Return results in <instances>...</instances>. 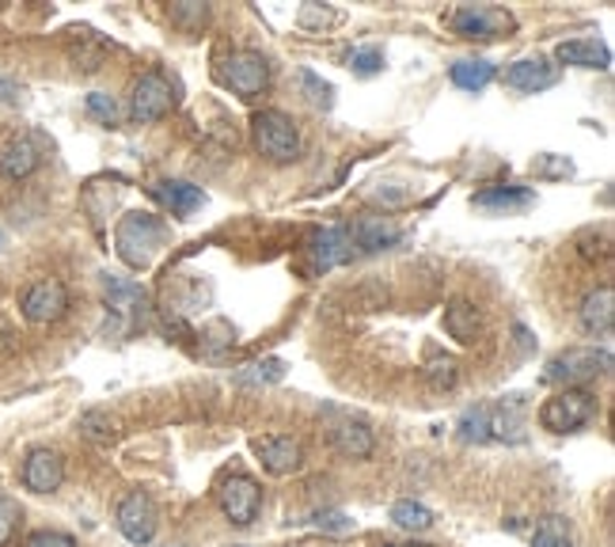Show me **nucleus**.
I'll list each match as a JSON object with an SVG mask.
<instances>
[{
    "label": "nucleus",
    "instance_id": "1",
    "mask_svg": "<svg viewBox=\"0 0 615 547\" xmlns=\"http://www.w3.org/2000/svg\"><path fill=\"white\" fill-rule=\"evenodd\" d=\"M168 244V225L156 213H126L114 228V252L133 270H148Z\"/></svg>",
    "mask_w": 615,
    "mask_h": 547
},
{
    "label": "nucleus",
    "instance_id": "2",
    "mask_svg": "<svg viewBox=\"0 0 615 547\" xmlns=\"http://www.w3.org/2000/svg\"><path fill=\"white\" fill-rule=\"evenodd\" d=\"M460 437L463 442H521L525 437V418H521V403H479V408L463 411L460 418Z\"/></svg>",
    "mask_w": 615,
    "mask_h": 547
},
{
    "label": "nucleus",
    "instance_id": "3",
    "mask_svg": "<svg viewBox=\"0 0 615 547\" xmlns=\"http://www.w3.org/2000/svg\"><path fill=\"white\" fill-rule=\"evenodd\" d=\"M251 137H255V148L273 164H293L297 156H301V130H297V122L281 111L255 114Z\"/></svg>",
    "mask_w": 615,
    "mask_h": 547
},
{
    "label": "nucleus",
    "instance_id": "4",
    "mask_svg": "<svg viewBox=\"0 0 615 547\" xmlns=\"http://www.w3.org/2000/svg\"><path fill=\"white\" fill-rule=\"evenodd\" d=\"M448 27L471 43H494V38H510L517 31V20L497 4H463L448 15Z\"/></svg>",
    "mask_w": 615,
    "mask_h": 547
},
{
    "label": "nucleus",
    "instance_id": "5",
    "mask_svg": "<svg viewBox=\"0 0 615 547\" xmlns=\"http://www.w3.org/2000/svg\"><path fill=\"white\" fill-rule=\"evenodd\" d=\"M596 418V395L585 388H562L539 408V426L551 434H573V429L589 426Z\"/></svg>",
    "mask_w": 615,
    "mask_h": 547
},
{
    "label": "nucleus",
    "instance_id": "6",
    "mask_svg": "<svg viewBox=\"0 0 615 547\" xmlns=\"http://www.w3.org/2000/svg\"><path fill=\"white\" fill-rule=\"evenodd\" d=\"M608 369H612L608 350H596V346H573V350H562L559 358L547 361L544 377L551 380V384L578 388V384H589V380L604 377Z\"/></svg>",
    "mask_w": 615,
    "mask_h": 547
},
{
    "label": "nucleus",
    "instance_id": "7",
    "mask_svg": "<svg viewBox=\"0 0 615 547\" xmlns=\"http://www.w3.org/2000/svg\"><path fill=\"white\" fill-rule=\"evenodd\" d=\"M171 107H176V88H171V80L164 77L160 69L145 72V77L133 85V96H130L133 122H160Z\"/></svg>",
    "mask_w": 615,
    "mask_h": 547
},
{
    "label": "nucleus",
    "instance_id": "8",
    "mask_svg": "<svg viewBox=\"0 0 615 547\" xmlns=\"http://www.w3.org/2000/svg\"><path fill=\"white\" fill-rule=\"evenodd\" d=\"M221 80L236 91L239 99H255L270 85V65H266V57L255 54V49H239V54L224 57Z\"/></svg>",
    "mask_w": 615,
    "mask_h": 547
},
{
    "label": "nucleus",
    "instance_id": "9",
    "mask_svg": "<svg viewBox=\"0 0 615 547\" xmlns=\"http://www.w3.org/2000/svg\"><path fill=\"white\" fill-rule=\"evenodd\" d=\"M156 528H160V510H156L153 494H145V491L126 494L119 505V533L126 536L130 544L145 547V544H153Z\"/></svg>",
    "mask_w": 615,
    "mask_h": 547
},
{
    "label": "nucleus",
    "instance_id": "10",
    "mask_svg": "<svg viewBox=\"0 0 615 547\" xmlns=\"http://www.w3.org/2000/svg\"><path fill=\"white\" fill-rule=\"evenodd\" d=\"M217 502L232 525H251L262 510V491L251 476H228L217 487Z\"/></svg>",
    "mask_w": 615,
    "mask_h": 547
},
{
    "label": "nucleus",
    "instance_id": "11",
    "mask_svg": "<svg viewBox=\"0 0 615 547\" xmlns=\"http://www.w3.org/2000/svg\"><path fill=\"white\" fill-rule=\"evenodd\" d=\"M20 309L31 323H54L69 312V289H65V281H57V278H43V281H35V286L23 289Z\"/></svg>",
    "mask_w": 615,
    "mask_h": 547
},
{
    "label": "nucleus",
    "instance_id": "12",
    "mask_svg": "<svg viewBox=\"0 0 615 547\" xmlns=\"http://www.w3.org/2000/svg\"><path fill=\"white\" fill-rule=\"evenodd\" d=\"M304 255H308V274H323V270L343 267V263L354 255L350 232H346V228L312 232V236H308V244H304Z\"/></svg>",
    "mask_w": 615,
    "mask_h": 547
},
{
    "label": "nucleus",
    "instance_id": "13",
    "mask_svg": "<svg viewBox=\"0 0 615 547\" xmlns=\"http://www.w3.org/2000/svg\"><path fill=\"white\" fill-rule=\"evenodd\" d=\"M255 453H259L262 468L270 476H293V471L304 468V445L297 437H286V434L255 437Z\"/></svg>",
    "mask_w": 615,
    "mask_h": 547
},
{
    "label": "nucleus",
    "instance_id": "14",
    "mask_svg": "<svg viewBox=\"0 0 615 547\" xmlns=\"http://www.w3.org/2000/svg\"><path fill=\"white\" fill-rule=\"evenodd\" d=\"M505 85L517 88V91H528V96H536V91H547L559 85V65L551 62V57L536 54V57H521V62H513L510 69H505Z\"/></svg>",
    "mask_w": 615,
    "mask_h": 547
},
{
    "label": "nucleus",
    "instance_id": "15",
    "mask_svg": "<svg viewBox=\"0 0 615 547\" xmlns=\"http://www.w3.org/2000/svg\"><path fill=\"white\" fill-rule=\"evenodd\" d=\"M65 483V460L54 449H35L23 460V487L35 494H54Z\"/></svg>",
    "mask_w": 615,
    "mask_h": 547
},
{
    "label": "nucleus",
    "instance_id": "16",
    "mask_svg": "<svg viewBox=\"0 0 615 547\" xmlns=\"http://www.w3.org/2000/svg\"><path fill=\"white\" fill-rule=\"evenodd\" d=\"M38 164H43V141H38L35 134H20V137L0 145V176L27 179Z\"/></svg>",
    "mask_w": 615,
    "mask_h": 547
},
{
    "label": "nucleus",
    "instance_id": "17",
    "mask_svg": "<svg viewBox=\"0 0 615 547\" xmlns=\"http://www.w3.org/2000/svg\"><path fill=\"white\" fill-rule=\"evenodd\" d=\"M578 320L589 335H612V327H615V289L612 286L593 289V293L581 301Z\"/></svg>",
    "mask_w": 615,
    "mask_h": 547
},
{
    "label": "nucleus",
    "instance_id": "18",
    "mask_svg": "<svg viewBox=\"0 0 615 547\" xmlns=\"http://www.w3.org/2000/svg\"><path fill=\"white\" fill-rule=\"evenodd\" d=\"M331 445L343 456H350V460H369L372 449H377V437H372V429L365 426V422L346 418L331 429Z\"/></svg>",
    "mask_w": 615,
    "mask_h": 547
},
{
    "label": "nucleus",
    "instance_id": "19",
    "mask_svg": "<svg viewBox=\"0 0 615 547\" xmlns=\"http://www.w3.org/2000/svg\"><path fill=\"white\" fill-rule=\"evenodd\" d=\"M532 202H536V190L517 187V182H502V187H487V190H479V194H476V205H479V210H490V213L528 210Z\"/></svg>",
    "mask_w": 615,
    "mask_h": 547
},
{
    "label": "nucleus",
    "instance_id": "20",
    "mask_svg": "<svg viewBox=\"0 0 615 547\" xmlns=\"http://www.w3.org/2000/svg\"><path fill=\"white\" fill-rule=\"evenodd\" d=\"M399 239H403V228L384 217H361L350 232V244H357L361 252H384V247L399 244Z\"/></svg>",
    "mask_w": 615,
    "mask_h": 547
},
{
    "label": "nucleus",
    "instance_id": "21",
    "mask_svg": "<svg viewBox=\"0 0 615 547\" xmlns=\"http://www.w3.org/2000/svg\"><path fill=\"white\" fill-rule=\"evenodd\" d=\"M153 194L160 198V202L168 205L176 217H190V213H194L198 205L205 202L202 187H194V182H187V179H164V182H156Z\"/></svg>",
    "mask_w": 615,
    "mask_h": 547
},
{
    "label": "nucleus",
    "instance_id": "22",
    "mask_svg": "<svg viewBox=\"0 0 615 547\" xmlns=\"http://www.w3.org/2000/svg\"><path fill=\"white\" fill-rule=\"evenodd\" d=\"M559 62L578 65V69H608L612 49L601 38H570V43L559 46Z\"/></svg>",
    "mask_w": 615,
    "mask_h": 547
},
{
    "label": "nucleus",
    "instance_id": "23",
    "mask_svg": "<svg viewBox=\"0 0 615 547\" xmlns=\"http://www.w3.org/2000/svg\"><path fill=\"white\" fill-rule=\"evenodd\" d=\"M445 331L456 338V343L471 346L479 338V331H483V316H479V309L471 301L456 297V301L445 309Z\"/></svg>",
    "mask_w": 615,
    "mask_h": 547
},
{
    "label": "nucleus",
    "instance_id": "24",
    "mask_svg": "<svg viewBox=\"0 0 615 547\" xmlns=\"http://www.w3.org/2000/svg\"><path fill=\"white\" fill-rule=\"evenodd\" d=\"M107 309H111L114 316H130L137 323L145 316V293H141V286H133V281L107 278Z\"/></svg>",
    "mask_w": 615,
    "mask_h": 547
},
{
    "label": "nucleus",
    "instance_id": "25",
    "mask_svg": "<svg viewBox=\"0 0 615 547\" xmlns=\"http://www.w3.org/2000/svg\"><path fill=\"white\" fill-rule=\"evenodd\" d=\"M494 77H497V69L487 57H463V62L452 65V85L463 91H483Z\"/></svg>",
    "mask_w": 615,
    "mask_h": 547
},
{
    "label": "nucleus",
    "instance_id": "26",
    "mask_svg": "<svg viewBox=\"0 0 615 547\" xmlns=\"http://www.w3.org/2000/svg\"><path fill=\"white\" fill-rule=\"evenodd\" d=\"M532 547H578V540L562 517H544L532 533Z\"/></svg>",
    "mask_w": 615,
    "mask_h": 547
},
{
    "label": "nucleus",
    "instance_id": "27",
    "mask_svg": "<svg viewBox=\"0 0 615 547\" xmlns=\"http://www.w3.org/2000/svg\"><path fill=\"white\" fill-rule=\"evenodd\" d=\"M392 521L399 528H406V533H426V528H434V513H429L422 502H411V499L392 505Z\"/></svg>",
    "mask_w": 615,
    "mask_h": 547
},
{
    "label": "nucleus",
    "instance_id": "28",
    "mask_svg": "<svg viewBox=\"0 0 615 547\" xmlns=\"http://www.w3.org/2000/svg\"><path fill=\"white\" fill-rule=\"evenodd\" d=\"M20 528H23V510L15 499L0 494V547H15L20 540Z\"/></svg>",
    "mask_w": 615,
    "mask_h": 547
},
{
    "label": "nucleus",
    "instance_id": "29",
    "mask_svg": "<svg viewBox=\"0 0 615 547\" xmlns=\"http://www.w3.org/2000/svg\"><path fill=\"white\" fill-rule=\"evenodd\" d=\"M346 65H350L357 77H377L384 69V54H380V46H354L346 54Z\"/></svg>",
    "mask_w": 615,
    "mask_h": 547
},
{
    "label": "nucleus",
    "instance_id": "30",
    "mask_svg": "<svg viewBox=\"0 0 615 547\" xmlns=\"http://www.w3.org/2000/svg\"><path fill=\"white\" fill-rule=\"evenodd\" d=\"M286 377V365H281L278 358H266V361H255L247 365V369L236 372L239 384H273V380Z\"/></svg>",
    "mask_w": 615,
    "mask_h": 547
},
{
    "label": "nucleus",
    "instance_id": "31",
    "mask_svg": "<svg viewBox=\"0 0 615 547\" xmlns=\"http://www.w3.org/2000/svg\"><path fill=\"white\" fill-rule=\"evenodd\" d=\"M205 20H210V8L194 4V0H182V4L171 8V23H179L182 31H202Z\"/></svg>",
    "mask_w": 615,
    "mask_h": 547
},
{
    "label": "nucleus",
    "instance_id": "32",
    "mask_svg": "<svg viewBox=\"0 0 615 547\" xmlns=\"http://www.w3.org/2000/svg\"><path fill=\"white\" fill-rule=\"evenodd\" d=\"M297 23L308 31H323V27H335V23H343V12H327V8L320 4H304L301 15H297Z\"/></svg>",
    "mask_w": 615,
    "mask_h": 547
},
{
    "label": "nucleus",
    "instance_id": "33",
    "mask_svg": "<svg viewBox=\"0 0 615 547\" xmlns=\"http://www.w3.org/2000/svg\"><path fill=\"white\" fill-rule=\"evenodd\" d=\"M80 429L91 437V442H111L114 437V418L103 411H88L85 418H80Z\"/></svg>",
    "mask_w": 615,
    "mask_h": 547
},
{
    "label": "nucleus",
    "instance_id": "34",
    "mask_svg": "<svg viewBox=\"0 0 615 547\" xmlns=\"http://www.w3.org/2000/svg\"><path fill=\"white\" fill-rule=\"evenodd\" d=\"M88 114L103 122V126H114V122H119V103H114L111 96H103V91H91V96H88Z\"/></svg>",
    "mask_w": 615,
    "mask_h": 547
},
{
    "label": "nucleus",
    "instance_id": "35",
    "mask_svg": "<svg viewBox=\"0 0 615 547\" xmlns=\"http://www.w3.org/2000/svg\"><path fill=\"white\" fill-rule=\"evenodd\" d=\"M301 85L308 88V99H312L315 107H331V96H335V88L323 85V80L315 77L312 69H304V72H301Z\"/></svg>",
    "mask_w": 615,
    "mask_h": 547
},
{
    "label": "nucleus",
    "instance_id": "36",
    "mask_svg": "<svg viewBox=\"0 0 615 547\" xmlns=\"http://www.w3.org/2000/svg\"><path fill=\"white\" fill-rule=\"evenodd\" d=\"M426 377L434 380L437 388H452L456 384V361L452 358H434L426 369Z\"/></svg>",
    "mask_w": 615,
    "mask_h": 547
},
{
    "label": "nucleus",
    "instance_id": "37",
    "mask_svg": "<svg viewBox=\"0 0 615 547\" xmlns=\"http://www.w3.org/2000/svg\"><path fill=\"white\" fill-rule=\"evenodd\" d=\"M23 547H77L69 533H35Z\"/></svg>",
    "mask_w": 615,
    "mask_h": 547
},
{
    "label": "nucleus",
    "instance_id": "38",
    "mask_svg": "<svg viewBox=\"0 0 615 547\" xmlns=\"http://www.w3.org/2000/svg\"><path fill=\"white\" fill-rule=\"evenodd\" d=\"M320 528H335V533H346V528H350V521L343 517V513H320Z\"/></svg>",
    "mask_w": 615,
    "mask_h": 547
},
{
    "label": "nucleus",
    "instance_id": "39",
    "mask_svg": "<svg viewBox=\"0 0 615 547\" xmlns=\"http://www.w3.org/2000/svg\"><path fill=\"white\" fill-rule=\"evenodd\" d=\"M536 171H547V176H573V164H551V160H539V164H532Z\"/></svg>",
    "mask_w": 615,
    "mask_h": 547
},
{
    "label": "nucleus",
    "instance_id": "40",
    "mask_svg": "<svg viewBox=\"0 0 615 547\" xmlns=\"http://www.w3.org/2000/svg\"><path fill=\"white\" fill-rule=\"evenodd\" d=\"M15 96H20V88L12 80H0V99H15Z\"/></svg>",
    "mask_w": 615,
    "mask_h": 547
},
{
    "label": "nucleus",
    "instance_id": "41",
    "mask_svg": "<svg viewBox=\"0 0 615 547\" xmlns=\"http://www.w3.org/2000/svg\"><path fill=\"white\" fill-rule=\"evenodd\" d=\"M388 547H426V544H388Z\"/></svg>",
    "mask_w": 615,
    "mask_h": 547
}]
</instances>
